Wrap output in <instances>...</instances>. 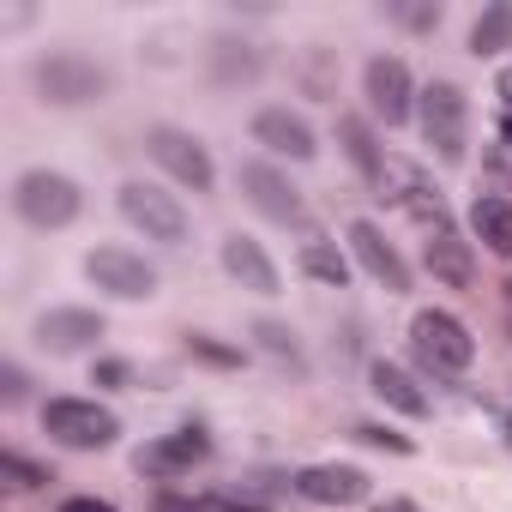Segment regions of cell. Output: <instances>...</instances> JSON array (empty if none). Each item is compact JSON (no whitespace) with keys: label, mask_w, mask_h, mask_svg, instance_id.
<instances>
[{"label":"cell","mask_w":512,"mask_h":512,"mask_svg":"<svg viewBox=\"0 0 512 512\" xmlns=\"http://www.w3.org/2000/svg\"><path fill=\"white\" fill-rule=\"evenodd\" d=\"M500 145H506V151H512V115H506V121H500Z\"/></svg>","instance_id":"74e56055"},{"label":"cell","mask_w":512,"mask_h":512,"mask_svg":"<svg viewBox=\"0 0 512 512\" xmlns=\"http://www.w3.org/2000/svg\"><path fill=\"white\" fill-rule=\"evenodd\" d=\"M241 193L272 223H302V187L284 169H272V163H241Z\"/></svg>","instance_id":"9a60e30c"},{"label":"cell","mask_w":512,"mask_h":512,"mask_svg":"<svg viewBox=\"0 0 512 512\" xmlns=\"http://www.w3.org/2000/svg\"><path fill=\"white\" fill-rule=\"evenodd\" d=\"M374 512H422V506H416V500H404V494H386Z\"/></svg>","instance_id":"8d00e7d4"},{"label":"cell","mask_w":512,"mask_h":512,"mask_svg":"<svg viewBox=\"0 0 512 512\" xmlns=\"http://www.w3.org/2000/svg\"><path fill=\"white\" fill-rule=\"evenodd\" d=\"M350 440L380 446V452H398V458H410V452H416V440H410V434H392L386 422H356V428H350Z\"/></svg>","instance_id":"f546056e"},{"label":"cell","mask_w":512,"mask_h":512,"mask_svg":"<svg viewBox=\"0 0 512 512\" xmlns=\"http://www.w3.org/2000/svg\"><path fill=\"white\" fill-rule=\"evenodd\" d=\"M416 127H422V139L434 145L440 163H464V151H470V97H464V85L428 79L422 97H416Z\"/></svg>","instance_id":"7a4b0ae2"},{"label":"cell","mask_w":512,"mask_h":512,"mask_svg":"<svg viewBox=\"0 0 512 512\" xmlns=\"http://www.w3.org/2000/svg\"><path fill=\"white\" fill-rule=\"evenodd\" d=\"M338 145H344V157L356 163V175L374 187V175H380V163H386V151H380L374 127H368L362 115H338Z\"/></svg>","instance_id":"603a6c76"},{"label":"cell","mask_w":512,"mask_h":512,"mask_svg":"<svg viewBox=\"0 0 512 512\" xmlns=\"http://www.w3.org/2000/svg\"><path fill=\"white\" fill-rule=\"evenodd\" d=\"M368 392L386 404V410H398V416H410V422H422L428 410H434V398L422 392V380L410 374V368H398V362H368Z\"/></svg>","instance_id":"d6986e66"},{"label":"cell","mask_w":512,"mask_h":512,"mask_svg":"<svg viewBox=\"0 0 512 512\" xmlns=\"http://www.w3.org/2000/svg\"><path fill=\"white\" fill-rule=\"evenodd\" d=\"M25 392H31V374L19 362H7L0 368V404H25Z\"/></svg>","instance_id":"4dcf8cb0"},{"label":"cell","mask_w":512,"mask_h":512,"mask_svg":"<svg viewBox=\"0 0 512 512\" xmlns=\"http://www.w3.org/2000/svg\"><path fill=\"white\" fill-rule=\"evenodd\" d=\"M253 344H260L272 362H290V368L302 374V344H296V332H290L284 320H253Z\"/></svg>","instance_id":"484cf974"},{"label":"cell","mask_w":512,"mask_h":512,"mask_svg":"<svg viewBox=\"0 0 512 512\" xmlns=\"http://www.w3.org/2000/svg\"><path fill=\"white\" fill-rule=\"evenodd\" d=\"M115 205H121V217L145 241H163V247H181L187 241V205L169 187H157V181H121L115 187Z\"/></svg>","instance_id":"ba28073f"},{"label":"cell","mask_w":512,"mask_h":512,"mask_svg":"<svg viewBox=\"0 0 512 512\" xmlns=\"http://www.w3.org/2000/svg\"><path fill=\"white\" fill-rule=\"evenodd\" d=\"M85 278L115 302H151L157 296V266H145L133 247H91L85 253Z\"/></svg>","instance_id":"9c48e42d"},{"label":"cell","mask_w":512,"mask_h":512,"mask_svg":"<svg viewBox=\"0 0 512 512\" xmlns=\"http://www.w3.org/2000/svg\"><path fill=\"white\" fill-rule=\"evenodd\" d=\"M422 266L434 272V284H446V290H470L476 284V247L446 223V229H428V241H422Z\"/></svg>","instance_id":"ac0fdd59"},{"label":"cell","mask_w":512,"mask_h":512,"mask_svg":"<svg viewBox=\"0 0 512 512\" xmlns=\"http://www.w3.org/2000/svg\"><path fill=\"white\" fill-rule=\"evenodd\" d=\"M55 512H121V506H109V500H97V494H73V500H61Z\"/></svg>","instance_id":"e575fe53"},{"label":"cell","mask_w":512,"mask_h":512,"mask_svg":"<svg viewBox=\"0 0 512 512\" xmlns=\"http://www.w3.org/2000/svg\"><path fill=\"white\" fill-rule=\"evenodd\" d=\"M386 13H392L398 25H410V31H440V19H446L440 7H386Z\"/></svg>","instance_id":"1f68e13d"},{"label":"cell","mask_w":512,"mask_h":512,"mask_svg":"<svg viewBox=\"0 0 512 512\" xmlns=\"http://www.w3.org/2000/svg\"><path fill=\"white\" fill-rule=\"evenodd\" d=\"M253 145H266L272 157H290V163H314L320 157V139L302 115L290 109H260L253 115Z\"/></svg>","instance_id":"e0dca14e"},{"label":"cell","mask_w":512,"mask_h":512,"mask_svg":"<svg viewBox=\"0 0 512 512\" xmlns=\"http://www.w3.org/2000/svg\"><path fill=\"white\" fill-rule=\"evenodd\" d=\"M217 260H223V272L241 284V290H253V296H278L284 290V278H278V266H272V253L253 241V235H223V247H217Z\"/></svg>","instance_id":"2e32d148"},{"label":"cell","mask_w":512,"mask_h":512,"mask_svg":"<svg viewBox=\"0 0 512 512\" xmlns=\"http://www.w3.org/2000/svg\"><path fill=\"white\" fill-rule=\"evenodd\" d=\"M205 500H211V512H278V494H272V488H260V482L217 488V494H205Z\"/></svg>","instance_id":"d4e9b609"},{"label":"cell","mask_w":512,"mask_h":512,"mask_svg":"<svg viewBox=\"0 0 512 512\" xmlns=\"http://www.w3.org/2000/svg\"><path fill=\"white\" fill-rule=\"evenodd\" d=\"M31 85L49 109H85V103L109 97V67H97L79 49H49V55L31 61Z\"/></svg>","instance_id":"6da1fadb"},{"label":"cell","mask_w":512,"mask_h":512,"mask_svg":"<svg viewBox=\"0 0 512 512\" xmlns=\"http://www.w3.org/2000/svg\"><path fill=\"white\" fill-rule=\"evenodd\" d=\"M362 97H368V109H374V121H386V127H404L410 115H416V79H410V67L398 61V55H374L368 67H362Z\"/></svg>","instance_id":"30bf717a"},{"label":"cell","mask_w":512,"mask_h":512,"mask_svg":"<svg viewBox=\"0 0 512 512\" xmlns=\"http://www.w3.org/2000/svg\"><path fill=\"white\" fill-rule=\"evenodd\" d=\"M0 476H7V488H43V482H55V470L49 464H37V458H25L19 446H7V452H0Z\"/></svg>","instance_id":"4316f807"},{"label":"cell","mask_w":512,"mask_h":512,"mask_svg":"<svg viewBox=\"0 0 512 512\" xmlns=\"http://www.w3.org/2000/svg\"><path fill=\"white\" fill-rule=\"evenodd\" d=\"M43 434L67 452H109L121 440V416L97 398H49L43 404Z\"/></svg>","instance_id":"277c9868"},{"label":"cell","mask_w":512,"mask_h":512,"mask_svg":"<svg viewBox=\"0 0 512 512\" xmlns=\"http://www.w3.org/2000/svg\"><path fill=\"white\" fill-rule=\"evenodd\" d=\"M103 332H109V320H103L97 308H49V314H37V326H31V338H37L49 356L97 350V344H103Z\"/></svg>","instance_id":"7c38bea8"},{"label":"cell","mask_w":512,"mask_h":512,"mask_svg":"<svg viewBox=\"0 0 512 512\" xmlns=\"http://www.w3.org/2000/svg\"><path fill=\"white\" fill-rule=\"evenodd\" d=\"M296 266H302L314 284H326V290H344V284H350V253H344L338 241H326V235H308V241H302Z\"/></svg>","instance_id":"7402d4cb"},{"label":"cell","mask_w":512,"mask_h":512,"mask_svg":"<svg viewBox=\"0 0 512 512\" xmlns=\"http://www.w3.org/2000/svg\"><path fill=\"white\" fill-rule=\"evenodd\" d=\"M145 151H151V163H157L175 187H187V193H211V187H217V163H211V151H205L199 133L157 121V127L145 133Z\"/></svg>","instance_id":"52a82bcc"},{"label":"cell","mask_w":512,"mask_h":512,"mask_svg":"<svg viewBox=\"0 0 512 512\" xmlns=\"http://www.w3.org/2000/svg\"><path fill=\"white\" fill-rule=\"evenodd\" d=\"M374 193L386 199V205H398L404 217H416L422 229H446L452 217H446V199H440V187L428 181V169L416 163V157H398V151H386V163H380V175H374Z\"/></svg>","instance_id":"5b68a950"},{"label":"cell","mask_w":512,"mask_h":512,"mask_svg":"<svg viewBox=\"0 0 512 512\" xmlns=\"http://www.w3.org/2000/svg\"><path fill=\"white\" fill-rule=\"evenodd\" d=\"M506 434H512V416H506Z\"/></svg>","instance_id":"ab89813d"},{"label":"cell","mask_w":512,"mask_h":512,"mask_svg":"<svg viewBox=\"0 0 512 512\" xmlns=\"http://www.w3.org/2000/svg\"><path fill=\"white\" fill-rule=\"evenodd\" d=\"M350 253H356V266H362L386 296H404V290H410V266H404V253L386 241V229H380V223L356 217V223H350Z\"/></svg>","instance_id":"4fadbf2b"},{"label":"cell","mask_w":512,"mask_h":512,"mask_svg":"<svg viewBox=\"0 0 512 512\" xmlns=\"http://www.w3.org/2000/svg\"><path fill=\"white\" fill-rule=\"evenodd\" d=\"M127 380H133L127 362H97V368H91V386H127Z\"/></svg>","instance_id":"d6a6232c"},{"label":"cell","mask_w":512,"mask_h":512,"mask_svg":"<svg viewBox=\"0 0 512 512\" xmlns=\"http://www.w3.org/2000/svg\"><path fill=\"white\" fill-rule=\"evenodd\" d=\"M13 211L31 223V229H67L79 211H85V193L73 175L61 169H25L13 181Z\"/></svg>","instance_id":"8992f818"},{"label":"cell","mask_w":512,"mask_h":512,"mask_svg":"<svg viewBox=\"0 0 512 512\" xmlns=\"http://www.w3.org/2000/svg\"><path fill=\"white\" fill-rule=\"evenodd\" d=\"M187 356L205 362V368H241V362H247L235 344H223V338H211V332H187Z\"/></svg>","instance_id":"f1b7e54d"},{"label":"cell","mask_w":512,"mask_h":512,"mask_svg":"<svg viewBox=\"0 0 512 512\" xmlns=\"http://www.w3.org/2000/svg\"><path fill=\"white\" fill-rule=\"evenodd\" d=\"M290 494H302L308 506H362L368 500V476L356 464H302L290 476Z\"/></svg>","instance_id":"5bb4252c"},{"label":"cell","mask_w":512,"mask_h":512,"mask_svg":"<svg viewBox=\"0 0 512 512\" xmlns=\"http://www.w3.org/2000/svg\"><path fill=\"white\" fill-rule=\"evenodd\" d=\"M506 320H512V278H506Z\"/></svg>","instance_id":"f35d334b"},{"label":"cell","mask_w":512,"mask_h":512,"mask_svg":"<svg viewBox=\"0 0 512 512\" xmlns=\"http://www.w3.org/2000/svg\"><path fill=\"white\" fill-rule=\"evenodd\" d=\"M211 458V434L205 428H193V422H181L175 434H157V440H145L139 452H133V470L139 476H151V482H175V476H187L193 464H205Z\"/></svg>","instance_id":"8fae6325"},{"label":"cell","mask_w":512,"mask_h":512,"mask_svg":"<svg viewBox=\"0 0 512 512\" xmlns=\"http://www.w3.org/2000/svg\"><path fill=\"white\" fill-rule=\"evenodd\" d=\"M302 85H308V97H332V91H338V73H332V49H326V43H308V55H302Z\"/></svg>","instance_id":"83f0119b"},{"label":"cell","mask_w":512,"mask_h":512,"mask_svg":"<svg viewBox=\"0 0 512 512\" xmlns=\"http://www.w3.org/2000/svg\"><path fill=\"white\" fill-rule=\"evenodd\" d=\"M500 49H512V0L482 7L476 25H470V55H476V61H488V55H500Z\"/></svg>","instance_id":"cb8c5ba5"},{"label":"cell","mask_w":512,"mask_h":512,"mask_svg":"<svg viewBox=\"0 0 512 512\" xmlns=\"http://www.w3.org/2000/svg\"><path fill=\"white\" fill-rule=\"evenodd\" d=\"M260 73H266V55L253 49V43H235V37L211 43V79L217 85H253Z\"/></svg>","instance_id":"44dd1931"},{"label":"cell","mask_w":512,"mask_h":512,"mask_svg":"<svg viewBox=\"0 0 512 512\" xmlns=\"http://www.w3.org/2000/svg\"><path fill=\"white\" fill-rule=\"evenodd\" d=\"M151 512H211V500H193V494H157Z\"/></svg>","instance_id":"836d02e7"},{"label":"cell","mask_w":512,"mask_h":512,"mask_svg":"<svg viewBox=\"0 0 512 512\" xmlns=\"http://www.w3.org/2000/svg\"><path fill=\"white\" fill-rule=\"evenodd\" d=\"M470 235L494 253V260H512V199H506V193H476V205H470Z\"/></svg>","instance_id":"ffe728a7"},{"label":"cell","mask_w":512,"mask_h":512,"mask_svg":"<svg viewBox=\"0 0 512 512\" xmlns=\"http://www.w3.org/2000/svg\"><path fill=\"white\" fill-rule=\"evenodd\" d=\"M494 97H500V109L512 115V67H500V73H494Z\"/></svg>","instance_id":"d590c367"},{"label":"cell","mask_w":512,"mask_h":512,"mask_svg":"<svg viewBox=\"0 0 512 512\" xmlns=\"http://www.w3.org/2000/svg\"><path fill=\"white\" fill-rule=\"evenodd\" d=\"M410 344H416V368L434 374V380H452V374H464V368L476 362L470 326H464L458 314H446V308H422V314L410 320Z\"/></svg>","instance_id":"3957f363"}]
</instances>
